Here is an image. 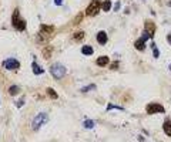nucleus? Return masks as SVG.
Wrapping results in <instances>:
<instances>
[{
    "mask_svg": "<svg viewBox=\"0 0 171 142\" xmlns=\"http://www.w3.org/2000/svg\"><path fill=\"white\" fill-rule=\"evenodd\" d=\"M144 30L147 31V33H150L151 34V37H154V33H155V24L153 23V22H150V20H147L145 22V24H144Z\"/></svg>",
    "mask_w": 171,
    "mask_h": 142,
    "instance_id": "0eeeda50",
    "label": "nucleus"
},
{
    "mask_svg": "<svg viewBox=\"0 0 171 142\" xmlns=\"http://www.w3.org/2000/svg\"><path fill=\"white\" fill-rule=\"evenodd\" d=\"M150 37H151V34H150V33H147V31L144 30V31H143V36H141V40L145 43V40H147V39H150Z\"/></svg>",
    "mask_w": 171,
    "mask_h": 142,
    "instance_id": "4be33fe9",
    "label": "nucleus"
},
{
    "mask_svg": "<svg viewBox=\"0 0 171 142\" xmlns=\"http://www.w3.org/2000/svg\"><path fill=\"white\" fill-rule=\"evenodd\" d=\"M81 53L85 54V56H91V54H93V47H91V46H84V47L81 48Z\"/></svg>",
    "mask_w": 171,
    "mask_h": 142,
    "instance_id": "4468645a",
    "label": "nucleus"
},
{
    "mask_svg": "<svg viewBox=\"0 0 171 142\" xmlns=\"http://www.w3.org/2000/svg\"><path fill=\"white\" fill-rule=\"evenodd\" d=\"M170 70H171V65H170Z\"/></svg>",
    "mask_w": 171,
    "mask_h": 142,
    "instance_id": "c756f323",
    "label": "nucleus"
},
{
    "mask_svg": "<svg viewBox=\"0 0 171 142\" xmlns=\"http://www.w3.org/2000/svg\"><path fill=\"white\" fill-rule=\"evenodd\" d=\"M83 125H84V128H89V129H91V128L94 126V122H93L91 119H85V121L83 122Z\"/></svg>",
    "mask_w": 171,
    "mask_h": 142,
    "instance_id": "dca6fc26",
    "label": "nucleus"
},
{
    "mask_svg": "<svg viewBox=\"0 0 171 142\" xmlns=\"http://www.w3.org/2000/svg\"><path fill=\"white\" fill-rule=\"evenodd\" d=\"M94 88H96V85H94V84H90L89 87L81 88V92H87V91H91V90H94Z\"/></svg>",
    "mask_w": 171,
    "mask_h": 142,
    "instance_id": "412c9836",
    "label": "nucleus"
},
{
    "mask_svg": "<svg viewBox=\"0 0 171 142\" xmlns=\"http://www.w3.org/2000/svg\"><path fill=\"white\" fill-rule=\"evenodd\" d=\"M47 94H49V95H50L51 98H54V99H56V98L59 97V95L56 94V91H54V90H51V88H47Z\"/></svg>",
    "mask_w": 171,
    "mask_h": 142,
    "instance_id": "aec40b11",
    "label": "nucleus"
},
{
    "mask_svg": "<svg viewBox=\"0 0 171 142\" xmlns=\"http://www.w3.org/2000/svg\"><path fill=\"white\" fill-rule=\"evenodd\" d=\"M170 6H171V0H170Z\"/></svg>",
    "mask_w": 171,
    "mask_h": 142,
    "instance_id": "c85d7f7f",
    "label": "nucleus"
},
{
    "mask_svg": "<svg viewBox=\"0 0 171 142\" xmlns=\"http://www.w3.org/2000/svg\"><path fill=\"white\" fill-rule=\"evenodd\" d=\"M134 47H135L137 50H140V51H144V50H145V43L140 39V40H137V41H135Z\"/></svg>",
    "mask_w": 171,
    "mask_h": 142,
    "instance_id": "ddd939ff",
    "label": "nucleus"
},
{
    "mask_svg": "<svg viewBox=\"0 0 171 142\" xmlns=\"http://www.w3.org/2000/svg\"><path fill=\"white\" fill-rule=\"evenodd\" d=\"M120 6H121V5H120V2H118V3L116 5V7H114V9H116V10H118V9H120Z\"/></svg>",
    "mask_w": 171,
    "mask_h": 142,
    "instance_id": "393cba45",
    "label": "nucleus"
},
{
    "mask_svg": "<svg viewBox=\"0 0 171 142\" xmlns=\"http://www.w3.org/2000/svg\"><path fill=\"white\" fill-rule=\"evenodd\" d=\"M32 67H33V73H34L36 75H40V74H43V73H44V70H43L41 67H39V64H37L36 61H33Z\"/></svg>",
    "mask_w": 171,
    "mask_h": 142,
    "instance_id": "f8f14e48",
    "label": "nucleus"
},
{
    "mask_svg": "<svg viewBox=\"0 0 171 142\" xmlns=\"http://www.w3.org/2000/svg\"><path fill=\"white\" fill-rule=\"evenodd\" d=\"M167 40H168V43L171 44V34H168V36H167Z\"/></svg>",
    "mask_w": 171,
    "mask_h": 142,
    "instance_id": "bb28decb",
    "label": "nucleus"
},
{
    "mask_svg": "<svg viewBox=\"0 0 171 142\" xmlns=\"http://www.w3.org/2000/svg\"><path fill=\"white\" fill-rule=\"evenodd\" d=\"M101 9H103L104 12H109V10L111 9V2H110V0H106V2L101 5Z\"/></svg>",
    "mask_w": 171,
    "mask_h": 142,
    "instance_id": "2eb2a0df",
    "label": "nucleus"
},
{
    "mask_svg": "<svg viewBox=\"0 0 171 142\" xmlns=\"http://www.w3.org/2000/svg\"><path fill=\"white\" fill-rule=\"evenodd\" d=\"M53 31H54L53 26H41V29H40V33L46 34V37H49L50 34H53Z\"/></svg>",
    "mask_w": 171,
    "mask_h": 142,
    "instance_id": "6e6552de",
    "label": "nucleus"
},
{
    "mask_svg": "<svg viewBox=\"0 0 171 142\" xmlns=\"http://www.w3.org/2000/svg\"><path fill=\"white\" fill-rule=\"evenodd\" d=\"M83 37H84V33H83V31H80V33H76V34L73 36V39H74L76 41H80Z\"/></svg>",
    "mask_w": 171,
    "mask_h": 142,
    "instance_id": "a211bd4d",
    "label": "nucleus"
},
{
    "mask_svg": "<svg viewBox=\"0 0 171 142\" xmlns=\"http://www.w3.org/2000/svg\"><path fill=\"white\" fill-rule=\"evenodd\" d=\"M97 41L100 44H106L107 43V34H106V31H100L97 34Z\"/></svg>",
    "mask_w": 171,
    "mask_h": 142,
    "instance_id": "9d476101",
    "label": "nucleus"
},
{
    "mask_svg": "<svg viewBox=\"0 0 171 142\" xmlns=\"http://www.w3.org/2000/svg\"><path fill=\"white\" fill-rule=\"evenodd\" d=\"M111 68H113V70H114V68H117V61H116V63H114V64L111 65Z\"/></svg>",
    "mask_w": 171,
    "mask_h": 142,
    "instance_id": "cd10ccee",
    "label": "nucleus"
},
{
    "mask_svg": "<svg viewBox=\"0 0 171 142\" xmlns=\"http://www.w3.org/2000/svg\"><path fill=\"white\" fill-rule=\"evenodd\" d=\"M22 105H23V99H20V101L17 102V107H22Z\"/></svg>",
    "mask_w": 171,
    "mask_h": 142,
    "instance_id": "a878e982",
    "label": "nucleus"
},
{
    "mask_svg": "<svg viewBox=\"0 0 171 142\" xmlns=\"http://www.w3.org/2000/svg\"><path fill=\"white\" fill-rule=\"evenodd\" d=\"M47 119H49L47 114H44V112L37 114V115L34 116V119H33V129H34V131L40 129V128H41V125L47 122Z\"/></svg>",
    "mask_w": 171,
    "mask_h": 142,
    "instance_id": "f03ea898",
    "label": "nucleus"
},
{
    "mask_svg": "<svg viewBox=\"0 0 171 142\" xmlns=\"http://www.w3.org/2000/svg\"><path fill=\"white\" fill-rule=\"evenodd\" d=\"M96 63H97V65L104 67V65H107V64L110 63V60H109V57H107V56H103V57H99Z\"/></svg>",
    "mask_w": 171,
    "mask_h": 142,
    "instance_id": "1a4fd4ad",
    "label": "nucleus"
},
{
    "mask_svg": "<svg viewBox=\"0 0 171 142\" xmlns=\"http://www.w3.org/2000/svg\"><path fill=\"white\" fill-rule=\"evenodd\" d=\"M51 51H53V48L47 47V48L44 50V57H46V58H49V57H50V53H51Z\"/></svg>",
    "mask_w": 171,
    "mask_h": 142,
    "instance_id": "5701e85b",
    "label": "nucleus"
},
{
    "mask_svg": "<svg viewBox=\"0 0 171 142\" xmlns=\"http://www.w3.org/2000/svg\"><path fill=\"white\" fill-rule=\"evenodd\" d=\"M3 67L6 70H16V68H19V61L14 58H7L3 61Z\"/></svg>",
    "mask_w": 171,
    "mask_h": 142,
    "instance_id": "423d86ee",
    "label": "nucleus"
},
{
    "mask_svg": "<svg viewBox=\"0 0 171 142\" xmlns=\"http://www.w3.org/2000/svg\"><path fill=\"white\" fill-rule=\"evenodd\" d=\"M162 129H164V132H165L168 136H171V121H170V119H165V122H164V125H162Z\"/></svg>",
    "mask_w": 171,
    "mask_h": 142,
    "instance_id": "9b49d317",
    "label": "nucleus"
},
{
    "mask_svg": "<svg viewBox=\"0 0 171 142\" xmlns=\"http://www.w3.org/2000/svg\"><path fill=\"white\" fill-rule=\"evenodd\" d=\"M50 73L53 74L54 78H61V77L66 74V67H64L63 64L56 63V64H53V65L50 67Z\"/></svg>",
    "mask_w": 171,
    "mask_h": 142,
    "instance_id": "7ed1b4c3",
    "label": "nucleus"
},
{
    "mask_svg": "<svg viewBox=\"0 0 171 142\" xmlns=\"http://www.w3.org/2000/svg\"><path fill=\"white\" fill-rule=\"evenodd\" d=\"M100 10V3L97 2V0H93V2L90 3V6L87 7V10H85V14L87 16H96Z\"/></svg>",
    "mask_w": 171,
    "mask_h": 142,
    "instance_id": "20e7f679",
    "label": "nucleus"
},
{
    "mask_svg": "<svg viewBox=\"0 0 171 142\" xmlns=\"http://www.w3.org/2000/svg\"><path fill=\"white\" fill-rule=\"evenodd\" d=\"M12 23H13L14 29H17V30H20V31H23V30L26 29V22L20 19V13H19V10H14V12H13Z\"/></svg>",
    "mask_w": 171,
    "mask_h": 142,
    "instance_id": "f257e3e1",
    "label": "nucleus"
},
{
    "mask_svg": "<svg viewBox=\"0 0 171 142\" xmlns=\"http://www.w3.org/2000/svg\"><path fill=\"white\" fill-rule=\"evenodd\" d=\"M151 48H153V54H154V58H158V56H160V53H158V48H157V46L153 43V46H151Z\"/></svg>",
    "mask_w": 171,
    "mask_h": 142,
    "instance_id": "6ab92c4d",
    "label": "nucleus"
},
{
    "mask_svg": "<svg viewBox=\"0 0 171 142\" xmlns=\"http://www.w3.org/2000/svg\"><path fill=\"white\" fill-rule=\"evenodd\" d=\"M19 91H20V88H19L17 85H12V87H10V90H9V92H10L12 95H14V94H17Z\"/></svg>",
    "mask_w": 171,
    "mask_h": 142,
    "instance_id": "f3484780",
    "label": "nucleus"
},
{
    "mask_svg": "<svg viewBox=\"0 0 171 142\" xmlns=\"http://www.w3.org/2000/svg\"><path fill=\"white\" fill-rule=\"evenodd\" d=\"M157 112L162 114V112H165V108L161 104H148L147 105V114H157Z\"/></svg>",
    "mask_w": 171,
    "mask_h": 142,
    "instance_id": "39448f33",
    "label": "nucleus"
},
{
    "mask_svg": "<svg viewBox=\"0 0 171 142\" xmlns=\"http://www.w3.org/2000/svg\"><path fill=\"white\" fill-rule=\"evenodd\" d=\"M54 3H56L57 6H60V5H61V0H54Z\"/></svg>",
    "mask_w": 171,
    "mask_h": 142,
    "instance_id": "b1692460",
    "label": "nucleus"
}]
</instances>
